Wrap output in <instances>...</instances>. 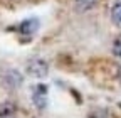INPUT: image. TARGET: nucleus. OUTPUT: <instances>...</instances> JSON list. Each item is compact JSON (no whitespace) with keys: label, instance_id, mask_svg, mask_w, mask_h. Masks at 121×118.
Returning <instances> with one entry per match:
<instances>
[{"label":"nucleus","instance_id":"39448f33","mask_svg":"<svg viewBox=\"0 0 121 118\" xmlns=\"http://www.w3.org/2000/svg\"><path fill=\"white\" fill-rule=\"evenodd\" d=\"M13 111H15V106L12 105L10 101H7L5 105H4V108L0 110V116L2 118H7V116H12L13 115Z\"/></svg>","mask_w":121,"mask_h":118},{"label":"nucleus","instance_id":"6e6552de","mask_svg":"<svg viewBox=\"0 0 121 118\" xmlns=\"http://www.w3.org/2000/svg\"><path fill=\"white\" fill-rule=\"evenodd\" d=\"M82 2H89V0H82Z\"/></svg>","mask_w":121,"mask_h":118},{"label":"nucleus","instance_id":"423d86ee","mask_svg":"<svg viewBox=\"0 0 121 118\" xmlns=\"http://www.w3.org/2000/svg\"><path fill=\"white\" fill-rule=\"evenodd\" d=\"M113 54L118 56V57H121V34L113 41Z\"/></svg>","mask_w":121,"mask_h":118},{"label":"nucleus","instance_id":"0eeeda50","mask_svg":"<svg viewBox=\"0 0 121 118\" xmlns=\"http://www.w3.org/2000/svg\"><path fill=\"white\" fill-rule=\"evenodd\" d=\"M118 81H119V84H121V66L118 68Z\"/></svg>","mask_w":121,"mask_h":118},{"label":"nucleus","instance_id":"f03ea898","mask_svg":"<svg viewBox=\"0 0 121 118\" xmlns=\"http://www.w3.org/2000/svg\"><path fill=\"white\" fill-rule=\"evenodd\" d=\"M45 96H47V88H45L44 84H39L35 90H34V95H32L34 105H37L39 108H44V106H45V103H47Z\"/></svg>","mask_w":121,"mask_h":118},{"label":"nucleus","instance_id":"f257e3e1","mask_svg":"<svg viewBox=\"0 0 121 118\" xmlns=\"http://www.w3.org/2000/svg\"><path fill=\"white\" fill-rule=\"evenodd\" d=\"M29 73L35 78H44L49 73V66L44 59H34V61H30V64H29Z\"/></svg>","mask_w":121,"mask_h":118},{"label":"nucleus","instance_id":"20e7f679","mask_svg":"<svg viewBox=\"0 0 121 118\" xmlns=\"http://www.w3.org/2000/svg\"><path fill=\"white\" fill-rule=\"evenodd\" d=\"M111 20H113L114 25L121 27V0L116 2L113 5V9H111Z\"/></svg>","mask_w":121,"mask_h":118},{"label":"nucleus","instance_id":"7ed1b4c3","mask_svg":"<svg viewBox=\"0 0 121 118\" xmlns=\"http://www.w3.org/2000/svg\"><path fill=\"white\" fill-rule=\"evenodd\" d=\"M37 27H39L37 20L30 19V20H25V22H22L19 29H20V32H22L24 36H30V34H34V32L37 31Z\"/></svg>","mask_w":121,"mask_h":118}]
</instances>
